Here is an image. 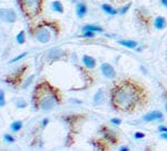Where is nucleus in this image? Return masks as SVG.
Instances as JSON below:
<instances>
[{
  "label": "nucleus",
  "instance_id": "7",
  "mask_svg": "<svg viewBox=\"0 0 167 151\" xmlns=\"http://www.w3.org/2000/svg\"><path fill=\"white\" fill-rule=\"evenodd\" d=\"M99 132H101V134L104 135V138L107 141H109L112 145H117L119 141V135L117 134V132L109 129L107 125H101L99 129Z\"/></svg>",
  "mask_w": 167,
  "mask_h": 151
},
{
  "label": "nucleus",
  "instance_id": "12",
  "mask_svg": "<svg viewBox=\"0 0 167 151\" xmlns=\"http://www.w3.org/2000/svg\"><path fill=\"white\" fill-rule=\"evenodd\" d=\"M64 56L65 53L61 50H58V48H52L48 52V58L52 59V61H58V59L62 58Z\"/></svg>",
  "mask_w": 167,
  "mask_h": 151
},
{
  "label": "nucleus",
  "instance_id": "8",
  "mask_svg": "<svg viewBox=\"0 0 167 151\" xmlns=\"http://www.w3.org/2000/svg\"><path fill=\"white\" fill-rule=\"evenodd\" d=\"M1 15V20L5 23L12 24L17 20V13L13 9H9V8H2L0 11Z\"/></svg>",
  "mask_w": 167,
  "mask_h": 151
},
{
  "label": "nucleus",
  "instance_id": "3",
  "mask_svg": "<svg viewBox=\"0 0 167 151\" xmlns=\"http://www.w3.org/2000/svg\"><path fill=\"white\" fill-rule=\"evenodd\" d=\"M31 36L40 44H47L60 34V26L54 20H40L29 28Z\"/></svg>",
  "mask_w": 167,
  "mask_h": 151
},
{
  "label": "nucleus",
  "instance_id": "27",
  "mask_svg": "<svg viewBox=\"0 0 167 151\" xmlns=\"http://www.w3.org/2000/svg\"><path fill=\"white\" fill-rule=\"evenodd\" d=\"M3 139H5V141H7V142H13L15 141V138H13L12 135H10V134H5L3 135Z\"/></svg>",
  "mask_w": 167,
  "mask_h": 151
},
{
  "label": "nucleus",
  "instance_id": "9",
  "mask_svg": "<svg viewBox=\"0 0 167 151\" xmlns=\"http://www.w3.org/2000/svg\"><path fill=\"white\" fill-rule=\"evenodd\" d=\"M101 73L106 79H115L116 77V71L115 68L110 65L109 63H103L100 66Z\"/></svg>",
  "mask_w": 167,
  "mask_h": 151
},
{
  "label": "nucleus",
  "instance_id": "17",
  "mask_svg": "<svg viewBox=\"0 0 167 151\" xmlns=\"http://www.w3.org/2000/svg\"><path fill=\"white\" fill-rule=\"evenodd\" d=\"M118 44L122 45V46H125L127 48H136L138 46V43L136 40H129V39H125V40H118Z\"/></svg>",
  "mask_w": 167,
  "mask_h": 151
},
{
  "label": "nucleus",
  "instance_id": "10",
  "mask_svg": "<svg viewBox=\"0 0 167 151\" xmlns=\"http://www.w3.org/2000/svg\"><path fill=\"white\" fill-rule=\"evenodd\" d=\"M163 119V113L161 111H151L148 112L143 116V120L145 122H153V121H159Z\"/></svg>",
  "mask_w": 167,
  "mask_h": 151
},
{
  "label": "nucleus",
  "instance_id": "25",
  "mask_svg": "<svg viewBox=\"0 0 167 151\" xmlns=\"http://www.w3.org/2000/svg\"><path fill=\"white\" fill-rule=\"evenodd\" d=\"M26 56H27V53H23L21 55H18L17 57H15L13 59H11L10 63H16V62H18V61H20V59H23V57H26Z\"/></svg>",
  "mask_w": 167,
  "mask_h": 151
},
{
  "label": "nucleus",
  "instance_id": "38",
  "mask_svg": "<svg viewBox=\"0 0 167 151\" xmlns=\"http://www.w3.org/2000/svg\"><path fill=\"white\" fill-rule=\"evenodd\" d=\"M166 111H167V103H166Z\"/></svg>",
  "mask_w": 167,
  "mask_h": 151
},
{
  "label": "nucleus",
  "instance_id": "21",
  "mask_svg": "<svg viewBox=\"0 0 167 151\" xmlns=\"http://www.w3.org/2000/svg\"><path fill=\"white\" fill-rule=\"evenodd\" d=\"M21 128H23V122L21 121H15L11 123V125H10V129H11V131L12 132L20 131V129Z\"/></svg>",
  "mask_w": 167,
  "mask_h": 151
},
{
  "label": "nucleus",
  "instance_id": "30",
  "mask_svg": "<svg viewBox=\"0 0 167 151\" xmlns=\"http://www.w3.org/2000/svg\"><path fill=\"white\" fill-rule=\"evenodd\" d=\"M110 123L119 125L120 123H122V120H120V119H118V118H114V119H112V120H110Z\"/></svg>",
  "mask_w": 167,
  "mask_h": 151
},
{
  "label": "nucleus",
  "instance_id": "1",
  "mask_svg": "<svg viewBox=\"0 0 167 151\" xmlns=\"http://www.w3.org/2000/svg\"><path fill=\"white\" fill-rule=\"evenodd\" d=\"M149 102V93L144 84L133 79H119L110 90V104L122 113H134Z\"/></svg>",
  "mask_w": 167,
  "mask_h": 151
},
{
  "label": "nucleus",
  "instance_id": "35",
  "mask_svg": "<svg viewBox=\"0 0 167 151\" xmlns=\"http://www.w3.org/2000/svg\"><path fill=\"white\" fill-rule=\"evenodd\" d=\"M161 137L162 138H164V139H167V132H162Z\"/></svg>",
  "mask_w": 167,
  "mask_h": 151
},
{
  "label": "nucleus",
  "instance_id": "34",
  "mask_svg": "<svg viewBox=\"0 0 167 151\" xmlns=\"http://www.w3.org/2000/svg\"><path fill=\"white\" fill-rule=\"evenodd\" d=\"M161 3L164 7H166V8H167V0H161Z\"/></svg>",
  "mask_w": 167,
  "mask_h": 151
},
{
  "label": "nucleus",
  "instance_id": "26",
  "mask_svg": "<svg viewBox=\"0 0 167 151\" xmlns=\"http://www.w3.org/2000/svg\"><path fill=\"white\" fill-rule=\"evenodd\" d=\"M5 92H3L2 90H1V92H0V106L2 108V106H5Z\"/></svg>",
  "mask_w": 167,
  "mask_h": 151
},
{
  "label": "nucleus",
  "instance_id": "19",
  "mask_svg": "<svg viewBox=\"0 0 167 151\" xmlns=\"http://www.w3.org/2000/svg\"><path fill=\"white\" fill-rule=\"evenodd\" d=\"M52 10H55L56 13H64V6H62V3H61L59 0H55V1H52Z\"/></svg>",
  "mask_w": 167,
  "mask_h": 151
},
{
  "label": "nucleus",
  "instance_id": "2",
  "mask_svg": "<svg viewBox=\"0 0 167 151\" xmlns=\"http://www.w3.org/2000/svg\"><path fill=\"white\" fill-rule=\"evenodd\" d=\"M62 102L61 91L47 79H40L32 92V105L37 111H52Z\"/></svg>",
  "mask_w": 167,
  "mask_h": 151
},
{
  "label": "nucleus",
  "instance_id": "13",
  "mask_svg": "<svg viewBox=\"0 0 167 151\" xmlns=\"http://www.w3.org/2000/svg\"><path fill=\"white\" fill-rule=\"evenodd\" d=\"M81 61H83L84 65L86 66L88 69H93V68L96 67V59L94 58V57H91V56L84 55L83 58H81Z\"/></svg>",
  "mask_w": 167,
  "mask_h": 151
},
{
  "label": "nucleus",
  "instance_id": "31",
  "mask_svg": "<svg viewBox=\"0 0 167 151\" xmlns=\"http://www.w3.org/2000/svg\"><path fill=\"white\" fill-rule=\"evenodd\" d=\"M32 79H34V75H31L30 77H29V79H27V82H26V84L23 85V89H26L27 86H28V84H30V83L32 82Z\"/></svg>",
  "mask_w": 167,
  "mask_h": 151
},
{
  "label": "nucleus",
  "instance_id": "37",
  "mask_svg": "<svg viewBox=\"0 0 167 151\" xmlns=\"http://www.w3.org/2000/svg\"><path fill=\"white\" fill-rule=\"evenodd\" d=\"M117 1H120V2H122V1H126V0H117Z\"/></svg>",
  "mask_w": 167,
  "mask_h": 151
},
{
  "label": "nucleus",
  "instance_id": "29",
  "mask_svg": "<svg viewBox=\"0 0 167 151\" xmlns=\"http://www.w3.org/2000/svg\"><path fill=\"white\" fill-rule=\"evenodd\" d=\"M134 138L135 139H143V138H145V133H143V132H136L135 134H134Z\"/></svg>",
  "mask_w": 167,
  "mask_h": 151
},
{
  "label": "nucleus",
  "instance_id": "11",
  "mask_svg": "<svg viewBox=\"0 0 167 151\" xmlns=\"http://www.w3.org/2000/svg\"><path fill=\"white\" fill-rule=\"evenodd\" d=\"M91 143L94 145V147L98 150H107V149L109 148V145L110 142L107 141L106 139H93V140H90Z\"/></svg>",
  "mask_w": 167,
  "mask_h": 151
},
{
  "label": "nucleus",
  "instance_id": "22",
  "mask_svg": "<svg viewBox=\"0 0 167 151\" xmlns=\"http://www.w3.org/2000/svg\"><path fill=\"white\" fill-rule=\"evenodd\" d=\"M17 42H18V43L19 44H23L25 43V42H26V37H25V31H23V30H21V31H20L19 34H18V35H17Z\"/></svg>",
  "mask_w": 167,
  "mask_h": 151
},
{
  "label": "nucleus",
  "instance_id": "23",
  "mask_svg": "<svg viewBox=\"0 0 167 151\" xmlns=\"http://www.w3.org/2000/svg\"><path fill=\"white\" fill-rule=\"evenodd\" d=\"M95 36H96L95 31H90V30H88V31H83V34H81V37H84V38H94Z\"/></svg>",
  "mask_w": 167,
  "mask_h": 151
},
{
  "label": "nucleus",
  "instance_id": "32",
  "mask_svg": "<svg viewBox=\"0 0 167 151\" xmlns=\"http://www.w3.org/2000/svg\"><path fill=\"white\" fill-rule=\"evenodd\" d=\"M158 130L161 132H167V127H164V125H161L159 128H158Z\"/></svg>",
  "mask_w": 167,
  "mask_h": 151
},
{
  "label": "nucleus",
  "instance_id": "4",
  "mask_svg": "<svg viewBox=\"0 0 167 151\" xmlns=\"http://www.w3.org/2000/svg\"><path fill=\"white\" fill-rule=\"evenodd\" d=\"M44 2L45 0H18L21 13L29 20H34L41 15Z\"/></svg>",
  "mask_w": 167,
  "mask_h": 151
},
{
  "label": "nucleus",
  "instance_id": "33",
  "mask_svg": "<svg viewBox=\"0 0 167 151\" xmlns=\"http://www.w3.org/2000/svg\"><path fill=\"white\" fill-rule=\"evenodd\" d=\"M48 122H49L48 119H44V120H42V128H45L46 125L48 124Z\"/></svg>",
  "mask_w": 167,
  "mask_h": 151
},
{
  "label": "nucleus",
  "instance_id": "15",
  "mask_svg": "<svg viewBox=\"0 0 167 151\" xmlns=\"http://www.w3.org/2000/svg\"><path fill=\"white\" fill-rule=\"evenodd\" d=\"M76 13L79 18H83L85 15L87 13V6L85 3L83 2H79L76 5Z\"/></svg>",
  "mask_w": 167,
  "mask_h": 151
},
{
  "label": "nucleus",
  "instance_id": "20",
  "mask_svg": "<svg viewBox=\"0 0 167 151\" xmlns=\"http://www.w3.org/2000/svg\"><path fill=\"white\" fill-rule=\"evenodd\" d=\"M95 31V33H101L103 31V28L99 26H97V25H85L83 28V31Z\"/></svg>",
  "mask_w": 167,
  "mask_h": 151
},
{
  "label": "nucleus",
  "instance_id": "18",
  "mask_svg": "<svg viewBox=\"0 0 167 151\" xmlns=\"http://www.w3.org/2000/svg\"><path fill=\"white\" fill-rule=\"evenodd\" d=\"M104 101V91L103 90H98L97 93L94 95V99H93V102L95 105H99L100 103H103Z\"/></svg>",
  "mask_w": 167,
  "mask_h": 151
},
{
  "label": "nucleus",
  "instance_id": "14",
  "mask_svg": "<svg viewBox=\"0 0 167 151\" xmlns=\"http://www.w3.org/2000/svg\"><path fill=\"white\" fill-rule=\"evenodd\" d=\"M166 26H167V21H166V19H165L164 17L157 16L154 19V27L156 28V29H158V30L165 29Z\"/></svg>",
  "mask_w": 167,
  "mask_h": 151
},
{
  "label": "nucleus",
  "instance_id": "36",
  "mask_svg": "<svg viewBox=\"0 0 167 151\" xmlns=\"http://www.w3.org/2000/svg\"><path fill=\"white\" fill-rule=\"evenodd\" d=\"M120 150L122 151H128V147H120Z\"/></svg>",
  "mask_w": 167,
  "mask_h": 151
},
{
  "label": "nucleus",
  "instance_id": "6",
  "mask_svg": "<svg viewBox=\"0 0 167 151\" xmlns=\"http://www.w3.org/2000/svg\"><path fill=\"white\" fill-rule=\"evenodd\" d=\"M27 68H28V65H27V64L23 65L21 67H18L16 72L12 73L11 75L7 76L6 82L8 83V84H11V85L16 86V87L17 86H19L20 84H21V82H23V75H25V73H26Z\"/></svg>",
  "mask_w": 167,
  "mask_h": 151
},
{
  "label": "nucleus",
  "instance_id": "16",
  "mask_svg": "<svg viewBox=\"0 0 167 151\" xmlns=\"http://www.w3.org/2000/svg\"><path fill=\"white\" fill-rule=\"evenodd\" d=\"M101 9H103L107 15H109V16H116V15L119 13L118 10L115 9L114 7H112L110 5H108V3H104V5H101Z\"/></svg>",
  "mask_w": 167,
  "mask_h": 151
},
{
  "label": "nucleus",
  "instance_id": "28",
  "mask_svg": "<svg viewBox=\"0 0 167 151\" xmlns=\"http://www.w3.org/2000/svg\"><path fill=\"white\" fill-rule=\"evenodd\" d=\"M27 103L23 100H20V101L17 102V108H26Z\"/></svg>",
  "mask_w": 167,
  "mask_h": 151
},
{
  "label": "nucleus",
  "instance_id": "24",
  "mask_svg": "<svg viewBox=\"0 0 167 151\" xmlns=\"http://www.w3.org/2000/svg\"><path fill=\"white\" fill-rule=\"evenodd\" d=\"M130 6H132V2H128L126 6H124V7H122L120 9H119V13H122V15H125L127 11L129 10V8H130Z\"/></svg>",
  "mask_w": 167,
  "mask_h": 151
},
{
  "label": "nucleus",
  "instance_id": "5",
  "mask_svg": "<svg viewBox=\"0 0 167 151\" xmlns=\"http://www.w3.org/2000/svg\"><path fill=\"white\" fill-rule=\"evenodd\" d=\"M135 15L141 27L147 31H149L151 27L154 26V21H153V17H151V13L145 7H139L135 10Z\"/></svg>",
  "mask_w": 167,
  "mask_h": 151
}]
</instances>
